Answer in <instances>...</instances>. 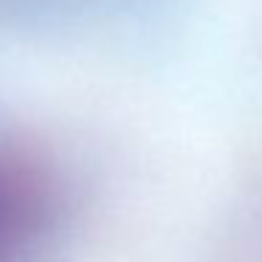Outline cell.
I'll return each mask as SVG.
<instances>
[{
    "label": "cell",
    "instance_id": "1",
    "mask_svg": "<svg viewBox=\"0 0 262 262\" xmlns=\"http://www.w3.org/2000/svg\"><path fill=\"white\" fill-rule=\"evenodd\" d=\"M42 206V189L29 164L0 155V254L29 231Z\"/></svg>",
    "mask_w": 262,
    "mask_h": 262
}]
</instances>
